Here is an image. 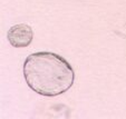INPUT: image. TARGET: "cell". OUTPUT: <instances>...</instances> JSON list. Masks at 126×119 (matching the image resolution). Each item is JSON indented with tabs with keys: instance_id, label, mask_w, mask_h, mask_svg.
<instances>
[{
	"instance_id": "6da1fadb",
	"label": "cell",
	"mask_w": 126,
	"mask_h": 119,
	"mask_svg": "<svg viewBox=\"0 0 126 119\" xmlns=\"http://www.w3.org/2000/svg\"><path fill=\"white\" fill-rule=\"evenodd\" d=\"M22 70L29 88L45 97L63 95L75 82V71L70 64L64 57L50 51L29 55Z\"/></svg>"
},
{
	"instance_id": "7a4b0ae2",
	"label": "cell",
	"mask_w": 126,
	"mask_h": 119,
	"mask_svg": "<svg viewBox=\"0 0 126 119\" xmlns=\"http://www.w3.org/2000/svg\"><path fill=\"white\" fill-rule=\"evenodd\" d=\"M7 39L15 48H26L32 42L33 31L29 25L17 24L14 25L7 32Z\"/></svg>"
}]
</instances>
